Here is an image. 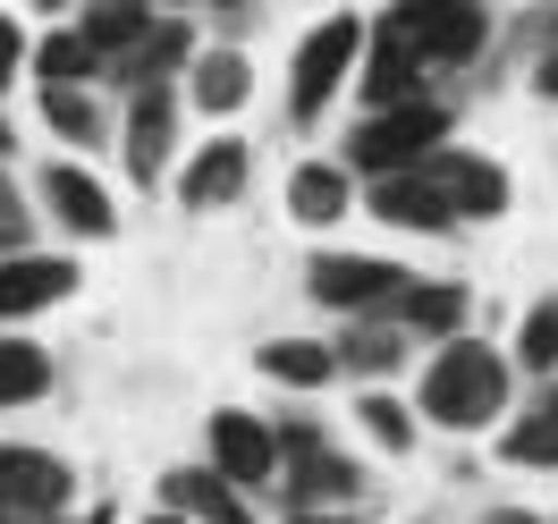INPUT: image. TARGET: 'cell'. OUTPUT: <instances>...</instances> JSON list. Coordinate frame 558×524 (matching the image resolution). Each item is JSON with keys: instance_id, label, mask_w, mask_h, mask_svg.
I'll use <instances>...</instances> for the list:
<instances>
[{"instance_id": "cell-20", "label": "cell", "mask_w": 558, "mask_h": 524, "mask_svg": "<svg viewBox=\"0 0 558 524\" xmlns=\"http://www.w3.org/2000/svg\"><path fill=\"white\" fill-rule=\"evenodd\" d=\"M35 69H43V94H76L85 76L102 69V51H94L85 35H51V42L35 51Z\"/></svg>"}, {"instance_id": "cell-36", "label": "cell", "mask_w": 558, "mask_h": 524, "mask_svg": "<svg viewBox=\"0 0 558 524\" xmlns=\"http://www.w3.org/2000/svg\"><path fill=\"white\" fill-rule=\"evenodd\" d=\"M144 524H186V516H144Z\"/></svg>"}, {"instance_id": "cell-21", "label": "cell", "mask_w": 558, "mask_h": 524, "mask_svg": "<svg viewBox=\"0 0 558 524\" xmlns=\"http://www.w3.org/2000/svg\"><path fill=\"white\" fill-rule=\"evenodd\" d=\"M51 389V355L26 348V339H0V406H26Z\"/></svg>"}, {"instance_id": "cell-11", "label": "cell", "mask_w": 558, "mask_h": 524, "mask_svg": "<svg viewBox=\"0 0 558 524\" xmlns=\"http://www.w3.org/2000/svg\"><path fill=\"white\" fill-rule=\"evenodd\" d=\"M43 204H51V220H60V229H76V237H110V229H119L102 178L69 170V161H60V170H43Z\"/></svg>"}, {"instance_id": "cell-35", "label": "cell", "mask_w": 558, "mask_h": 524, "mask_svg": "<svg viewBox=\"0 0 558 524\" xmlns=\"http://www.w3.org/2000/svg\"><path fill=\"white\" fill-rule=\"evenodd\" d=\"M76 524H110V508H94V516H76Z\"/></svg>"}, {"instance_id": "cell-7", "label": "cell", "mask_w": 558, "mask_h": 524, "mask_svg": "<svg viewBox=\"0 0 558 524\" xmlns=\"http://www.w3.org/2000/svg\"><path fill=\"white\" fill-rule=\"evenodd\" d=\"M398 35L415 42L423 69H432V60H474L490 26H483V9H465V0H407L398 9Z\"/></svg>"}, {"instance_id": "cell-32", "label": "cell", "mask_w": 558, "mask_h": 524, "mask_svg": "<svg viewBox=\"0 0 558 524\" xmlns=\"http://www.w3.org/2000/svg\"><path fill=\"white\" fill-rule=\"evenodd\" d=\"M533 94H550V102H558V51H542V69H533Z\"/></svg>"}, {"instance_id": "cell-4", "label": "cell", "mask_w": 558, "mask_h": 524, "mask_svg": "<svg viewBox=\"0 0 558 524\" xmlns=\"http://www.w3.org/2000/svg\"><path fill=\"white\" fill-rule=\"evenodd\" d=\"M279 449H288V508H348L355 490H364V474L339 449H322L314 423H288Z\"/></svg>"}, {"instance_id": "cell-15", "label": "cell", "mask_w": 558, "mask_h": 524, "mask_svg": "<svg viewBox=\"0 0 558 524\" xmlns=\"http://www.w3.org/2000/svg\"><path fill=\"white\" fill-rule=\"evenodd\" d=\"M186 42H195V35H186V17H161V26H153V35H144L110 76H119V85H136V94H161V76L186 60Z\"/></svg>"}, {"instance_id": "cell-3", "label": "cell", "mask_w": 558, "mask_h": 524, "mask_svg": "<svg viewBox=\"0 0 558 524\" xmlns=\"http://www.w3.org/2000/svg\"><path fill=\"white\" fill-rule=\"evenodd\" d=\"M355 51H364V26L355 17H322L305 51H296V69H288V119H322V102L339 94V76L355 69Z\"/></svg>"}, {"instance_id": "cell-27", "label": "cell", "mask_w": 558, "mask_h": 524, "mask_svg": "<svg viewBox=\"0 0 558 524\" xmlns=\"http://www.w3.org/2000/svg\"><path fill=\"white\" fill-rule=\"evenodd\" d=\"M355 415H364V431H373V440H381L389 456H407V449H415V415H407L398 398H381V389H373V398H364Z\"/></svg>"}, {"instance_id": "cell-14", "label": "cell", "mask_w": 558, "mask_h": 524, "mask_svg": "<svg viewBox=\"0 0 558 524\" xmlns=\"http://www.w3.org/2000/svg\"><path fill=\"white\" fill-rule=\"evenodd\" d=\"M373 211H381V220H398V229H457L449 195H440V186H432L423 170L381 178V186H373Z\"/></svg>"}, {"instance_id": "cell-13", "label": "cell", "mask_w": 558, "mask_h": 524, "mask_svg": "<svg viewBox=\"0 0 558 524\" xmlns=\"http://www.w3.org/2000/svg\"><path fill=\"white\" fill-rule=\"evenodd\" d=\"M161 508H170V516H186V524H254V508L238 499V483H220V474H195V465L161 483Z\"/></svg>"}, {"instance_id": "cell-19", "label": "cell", "mask_w": 558, "mask_h": 524, "mask_svg": "<svg viewBox=\"0 0 558 524\" xmlns=\"http://www.w3.org/2000/svg\"><path fill=\"white\" fill-rule=\"evenodd\" d=\"M153 26H161V17H153V9H94V17H85V26H76V35L94 42V51H102L110 69H119V60H128V51H136V42L153 35Z\"/></svg>"}, {"instance_id": "cell-26", "label": "cell", "mask_w": 558, "mask_h": 524, "mask_svg": "<svg viewBox=\"0 0 558 524\" xmlns=\"http://www.w3.org/2000/svg\"><path fill=\"white\" fill-rule=\"evenodd\" d=\"M398 355H407V339H398V330H381V321H355L348 348H339V364H355V373H389Z\"/></svg>"}, {"instance_id": "cell-2", "label": "cell", "mask_w": 558, "mask_h": 524, "mask_svg": "<svg viewBox=\"0 0 558 524\" xmlns=\"http://www.w3.org/2000/svg\"><path fill=\"white\" fill-rule=\"evenodd\" d=\"M440 136H449V110H440V102H407V110L364 119V127H355V144H348V161L373 178V186H381V178L423 170V161L440 153Z\"/></svg>"}, {"instance_id": "cell-5", "label": "cell", "mask_w": 558, "mask_h": 524, "mask_svg": "<svg viewBox=\"0 0 558 524\" xmlns=\"http://www.w3.org/2000/svg\"><path fill=\"white\" fill-rule=\"evenodd\" d=\"M305 288H314L322 305H339V314H373V305H398L415 280H407L398 263H373V254H314V263H305Z\"/></svg>"}, {"instance_id": "cell-28", "label": "cell", "mask_w": 558, "mask_h": 524, "mask_svg": "<svg viewBox=\"0 0 558 524\" xmlns=\"http://www.w3.org/2000/svg\"><path fill=\"white\" fill-rule=\"evenodd\" d=\"M43 119H51L69 144H94V136H102V102H94V94H43Z\"/></svg>"}, {"instance_id": "cell-8", "label": "cell", "mask_w": 558, "mask_h": 524, "mask_svg": "<svg viewBox=\"0 0 558 524\" xmlns=\"http://www.w3.org/2000/svg\"><path fill=\"white\" fill-rule=\"evenodd\" d=\"M423 178L449 195L457 220H499V211H508V178L490 170V161H474V153H432Z\"/></svg>"}, {"instance_id": "cell-22", "label": "cell", "mask_w": 558, "mask_h": 524, "mask_svg": "<svg viewBox=\"0 0 558 524\" xmlns=\"http://www.w3.org/2000/svg\"><path fill=\"white\" fill-rule=\"evenodd\" d=\"M263 373H271V381L314 389V381H330V373H339V355L314 348V339H271V348H263Z\"/></svg>"}, {"instance_id": "cell-9", "label": "cell", "mask_w": 558, "mask_h": 524, "mask_svg": "<svg viewBox=\"0 0 558 524\" xmlns=\"http://www.w3.org/2000/svg\"><path fill=\"white\" fill-rule=\"evenodd\" d=\"M69 288H76L69 254H9V263H0V321L43 314V305H60Z\"/></svg>"}, {"instance_id": "cell-12", "label": "cell", "mask_w": 558, "mask_h": 524, "mask_svg": "<svg viewBox=\"0 0 558 524\" xmlns=\"http://www.w3.org/2000/svg\"><path fill=\"white\" fill-rule=\"evenodd\" d=\"M211 465H220V483H271L279 440L254 415H211Z\"/></svg>"}, {"instance_id": "cell-29", "label": "cell", "mask_w": 558, "mask_h": 524, "mask_svg": "<svg viewBox=\"0 0 558 524\" xmlns=\"http://www.w3.org/2000/svg\"><path fill=\"white\" fill-rule=\"evenodd\" d=\"M517 355L533 364V373H558V305H533V314H524Z\"/></svg>"}, {"instance_id": "cell-33", "label": "cell", "mask_w": 558, "mask_h": 524, "mask_svg": "<svg viewBox=\"0 0 558 524\" xmlns=\"http://www.w3.org/2000/svg\"><path fill=\"white\" fill-rule=\"evenodd\" d=\"M288 524H348L339 508H288Z\"/></svg>"}, {"instance_id": "cell-17", "label": "cell", "mask_w": 558, "mask_h": 524, "mask_svg": "<svg viewBox=\"0 0 558 524\" xmlns=\"http://www.w3.org/2000/svg\"><path fill=\"white\" fill-rule=\"evenodd\" d=\"M238 186H245V144L238 136L204 144V153H195V170H186V204H195V211H220Z\"/></svg>"}, {"instance_id": "cell-25", "label": "cell", "mask_w": 558, "mask_h": 524, "mask_svg": "<svg viewBox=\"0 0 558 524\" xmlns=\"http://www.w3.org/2000/svg\"><path fill=\"white\" fill-rule=\"evenodd\" d=\"M245 85H254V76H245L238 51H211V60H195V102H204V110H238Z\"/></svg>"}, {"instance_id": "cell-16", "label": "cell", "mask_w": 558, "mask_h": 524, "mask_svg": "<svg viewBox=\"0 0 558 524\" xmlns=\"http://www.w3.org/2000/svg\"><path fill=\"white\" fill-rule=\"evenodd\" d=\"M170 94H136V110H128V170L153 186L161 178V161H170Z\"/></svg>"}, {"instance_id": "cell-34", "label": "cell", "mask_w": 558, "mask_h": 524, "mask_svg": "<svg viewBox=\"0 0 558 524\" xmlns=\"http://www.w3.org/2000/svg\"><path fill=\"white\" fill-rule=\"evenodd\" d=\"M483 524H542V516H524V508H499V516H483Z\"/></svg>"}, {"instance_id": "cell-1", "label": "cell", "mask_w": 558, "mask_h": 524, "mask_svg": "<svg viewBox=\"0 0 558 524\" xmlns=\"http://www.w3.org/2000/svg\"><path fill=\"white\" fill-rule=\"evenodd\" d=\"M508 406V364L474 339H449V348L432 355V373H423V415L440 423V431H483L499 423Z\"/></svg>"}, {"instance_id": "cell-24", "label": "cell", "mask_w": 558, "mask_h": 524, "mask_svg": "<svg viewBox=\"0 0 558 524\" xmlns=\"http://www.w3.org/2000/svg\"><path fill=\"white\" fill-rule=\"evenodd\" d=\"M508 456H517V465H558V389L533 406V415L508 423Z\"/></svg>"}, {"instance_id": "cell-10", "label": "cell", "mask_w": 558, "mask_h": 524, "mask_svg": "<svg viewBox=\"0 0 558 524\" xmlns=\"http://www.w3.org/2000/svg\"><path fill=\"white\" fill-rule=\"evenodd\" d=\"M415 76H423V51L398 35V17H381V35H373V60H364V102H373V119H381V110L423 102Z\"/></svg>"}, {"instance_id": "cell-23", "label": "cell", "mask_w": 558, "mask_h": 524, "mask_svg": "<svg viewBox=\"0 0 558 524\" xmlns=\"http://www.w3.org/2000/svg\"><path fill=\"white\" fill-rule=\"evenodd\" d=\"M398 314L415 321V330H440V339H449L457 321H465V288H449V280H415L407 296H398Z\"/></svg>"}, {"instance_id": "cell-6", "label": "cell", "mask_w": 558, "mask_h": 524, "mask_svg": "<svg viewBox=\"0 0 558 524\" xmlns=\"http://www.w3.org/2000/svg\"><path fill=\"white\" fill-rule=\"evenodd\" d=\"M60 508H69V465L0 440V524H51Z\"/></svg>"}, {"instance_id": "cell-18", "label": "cell", "mask_w": 558, "mask_h": 524, "mask_svg": "<svg viewBox=\"0 0 558 524\" xmlns=\"http://www.w3.org/2000/svg\"><path fill=\"white\" fill-rule=\"evenodd\" d=\"M288 211H296V220H339V211H348V170H330V161H305V170L288 178Z\"/></svg>"}, {"instance_id": "cell-30", "label": "cell", "mask_w": 558, "mask_h": 524, "mask_svg": "<svg viewBox=\"0 0 558 524\" xmlns=\"http://www.w3.org/2000/svg\"><path fill=\"white\" fill-rule=\"evenodd\" d=\"M0 245H26V195L0 178Z\"/></svg>"}, {"instance_id": "cell-31", "label": "cell", "mask_w": 558, "mask_h": 524, "mask_svg": "<svg viewBox=\"0 0 558 524\" xmlns=\"http://www.w3.org/2000/svg\"><path fill=\"white\" fill-rule=\"evenodd\" d=\"M9 76H17V26L0 17V85H9Z\"/></svg>"}]
</instances>
